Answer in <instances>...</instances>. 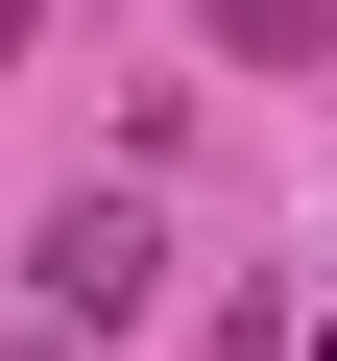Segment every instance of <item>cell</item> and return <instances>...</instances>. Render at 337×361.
<instances>
[{
    "label": "cell",
    "instance_id": "6da1fadb",
    "mask_svg": "<svg viewBox=\"0 0 337 361\" xmlns=\"http://www.w3.org/2000/svg\"><path fill=\"white\" fill-rule=\"evenodd\" d=\"M145 265H168V241H145V193H49V217H25V313H49V337H121V313H145Z\"/></svg>",
    "mask_w": 337,
    "mask_h": 361
},
{
    "label": "cell",
    "instance_id": "7a4b0ae2",
    "mask_svg": "<svg viewBox=\"0 0 337 361\" xmlns=\"http://www.w3.org/2000/svg\"><path fill=\"white\" fill-rule=\"evenodd\" d=\"M217 49L241 73H313V0H217Z\"/></svg>",
    "mask_w": 337,
    "mask_h": 361
},
{
    "label": "cell",
    "instance_id": "3957f363",
    "mask_svg": "<svg viewBox=\"0 0 337 361\" xmlns=\"http://www.w3.org/2000/svg\"><path fill=\"white\" fill-rule=\"evenodd\" d=\"M193 361H289V289H241V313H217V337H193Z\"/></svg>",
    "mask_w": 337,
    "mask_h": 361
},
{
    "label": "cell",
    "instance_id": "277c9868",
    "mask_svg": "<svg viewBox=\"0 0 337 361\" xmlns=\"http://www.w3.org/2000/svg\"><path fill=\"white\" fill-rule=\"evenodd\" d=\"M25 25H49V0H0V73H25Z\"/></svg>",
    "mask_w": 337,
    "mask_h": 361
},
{
    "label": "cell",
    "instance_id": "5b68a950",
    "mask_svg": "<svg viewBox=\"0 0 337 361\" xmlns=\"http://www.w3.org/2000/svg\"><path fill=\"white\" fill-rule=\"evenodd\" d=\"M289 361H337V313H313V337H289Z\"/></svg>",
    "mask_w": 337,
    "mask_h": 361
}]
</instances>
